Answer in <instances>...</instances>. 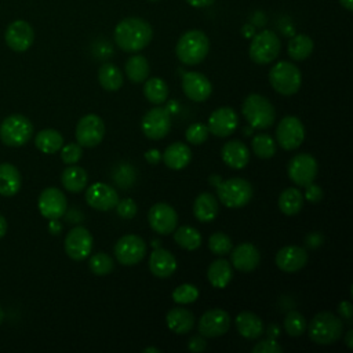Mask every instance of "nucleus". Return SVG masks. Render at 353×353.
<instances>
[{"label": "nucleus", "instance_id": "c9c22d12", "mask_svg": "<svg viewBox=\"0 0 353 353\" xmlns=\"http://www.w3.org/2000/svg\"><path fill=\"white\" fill-rule=\"evenodd\" d=\"M143 95L153 105H161L168 98V85L160 77H150L145 80Z\"/></svg>", "mask_w": 353, "mask_h": 353}, {"label": "nucleus", "instance_id": "6ab92c4d", "mask_svg": "<svg viewBox=\"0 0 353 353\" xmlns=\"http://www.w3.org/2000/svg\"><path fill=\"white\" fill-rule=\"evenodd\" d=\"M4 39L7 46L15 52L26 51L34 40V32L30 23L23 19H18L11 22L4 33Z\"/></svg>", "mask_w": 353, "mask_h": 353}, {"label": "nucleus", "instance_id": "1a4fd4ad", "mask_svg": "<svg viewBox=\"0 0 353 353\" xmlns=\"http://www.w3.org/2000/svg\"><path fill=\"white\" fill-rule=\"evenodd\" d=\"M305 139V127L295 116L283 117L276 128V141L284 150L298 149Z\"/></svg>", "mask_w": 353, "mask_h": 353}, {"label": "nucleus", "instance_id": "864d4df0", "mask_svg": "<svg viewBox=\"0 0 353 353\" xmlns=\"http://www.w3.org/2000/svg\"><path fill=\"white\" fill-rule=\"evenodd\" d=\"M145 159L150 164H157L161 160V154H160V152L157 149H149L145 153Z\"/></svg>", "mask_w": 353, "mask_h": 353}, {"label": "nucleus", "instance_id": "338daca9", "mask_svg": "<svg viewBox=\"0 0 353 353\" xmlns=\"http://www.w3.org/2000/svg\"><path fill=\"white\" fill-rule=\"evenodd\" d=\"M150 1H157V0H150Z\"/></svg>", "mask_w": 353, "mask_h": 353}, {"label": "nucleus", "instance_id": "2f4dec72", "mask_svg": "<svg viewBox=\"0 0 353 353\" xmlns=\"http://www.w3.org/2000/svg\"><path fill=\"white\" fill-rule=\"evenodd\" d=\"M207 277H208V281L212 287L225 288L233 277L232 265L229 263V261H226L223 258L216 259L208 266Z\"/></svg>", "mask_w": 353, "mask_h": 353}, {"label": "nucleus", "instance_id": "de8ad7c7", "mask_svg": "<svg viewBox=\"0 0 353 353\" xmlns=\"http://www.w3.org/2000/svg\"><path fill=\"white\" fill-rule=\"evenodd\" d=\"M116 211H117V215L123 219H131L137 215L138 212V207H137V203L132 200V199H123V200H119L117 204H116Z\"/></svg>", "mask_w": 353, "mask_h": 353}, {"label": "nucleus", "instance_id": "58836bf2", "mask_svg": "<svg viewBox=\"0 0 353 353\" xmlns=\"http://www.w3.org/2000/svg\"><path fill=\"white\" fill-rule=\"evenodd\" d=\"M313 51V40L306 34H296L288 43V55L294 61L306 59Z\"/></svg>", "mask_w": 353, "mask_h": 353}, {"label": "nucleus", "instance_id": "79ce46f5", "mask_svg": "<svg viewBox=\"0 0 353 353\" xmlns=\"http://www.w3.org/2000/svg\"><path fill=\"white\" fill-rule=\"evenodd\" d=\"M208 248L212 254L223 256L232 251L233 243H232V239L226 233L215 232L208 239Z\"/></svg>", "mask_w": 353, "mask_h": 353}, {"label": "nucleus", "instance_id": "69168bd1", "mask_svg": "<svg viewBox=\"0 0 353 353\" xmlns=\"http://www.w3.org/2000/svg\"><path fill=\"white\" fill-rule=\"evenodd\" d=\"M3 319H4V312H3V309H1V306H0V324H1Z\"/></svg>", "mask_w": 353, "mask_h": 353}, {"label": "nucleus", "instance_id": "a878e982", "mask_svg": "<svg viewBox=\"0 0 353 353\" xmlns=\"http://www.w3.org/2000/svg\"><path fill=\"white\" fill-rule=\"evenodd\" d=\"M161 159L168 168L182 170L190 163L192 150L183 142H174L165 148L164 153L161 154Z\"/></svg>", "mask_w": 353, "mask_h": 353}, {"label": "nucleus", "instance_id": "b1692460", "mask_svg": "<svg viewBox=\"0 0 353 353\" xmlns=\"http://www.w3.org/2000/svg\"><path fill=\"white\" fill-rule=\"evenodd\" d=\"M221 157L228 167L233 170H241L250 161V150L241 141L233 139L222 146Z\"/></svg>", "mask_w": 353, "mask_h": 353}, {"label": "nucleus", "instance_id": "20e7f679", "mask_svg": "<svg viewBox=\"0 0 353 353\" xmlns=\"http://www.w3.org/2000/svg\"><path fill=\"white\" fill-rule=\"evenodd\" d=\"M241 113L248 121L251 128L266 130L269 128L276 119V110L273 103L261 94H250L243 105Z\"/></svg>", "mask_w": 353, "mask_h": 353}, {"label": "nucleus", "instance_id": "3c124183", "mask_svg": "<svg viewBox=\"0 0 353 353\" xmlns=\"http://www.w3.org/2000/svg\"><path fill=\"white\" fill-rule=\"evenodd\" d=\"M188 347H189V350H192V352H204L205 349H207V342H205V339L203 338V335L201 336H199V335H196V336H192L190 338V341H189V343H188Z\"/></svg>", "mask_w": 353, "mask_h": 353}, {"label": "nucleus", "instance_id": "bf43d9fd", "mask_svg": "<svg viewBox=\"0 0 353 353\" xmlns=\"http://www.w3.org/2000/svg\"><path fill=\"white\" fill-rule=\"evenodd\" d=\"M342 7H345L347 11L353 10V0H339Z\"/></svg>", "mask_w": 353, "mask_h": 353}, {"label": "nucleus", "instance_id": "f3484780", "mask_svg": "<svg viewBox=\"0 0 353 353\" xmlns=\"http://www.w3.org/2000/svg\"><path fill=\"white\" fill-rule=\"evenodd\" d=\"M230 328V316L223 309H210L199 320V332L205 338H216Z\"/></svg>", "mask_w": 353, "mask_h": 353}, {"label": "nucleus", "instance_id": "5701e85b", "mask_svg": "<svg viewBox=\"0 0 353 353\" xmlns=\"http://www.w3.org/2000/svg\"><path fill=\"white\" fill-rule=\"evenodd\" d=\"M230 252L232 265L240 272H252L261 262V254L251 243H241L232 248Z\"/></svg>", "mask_w": 353, "mask_h": 353}, {"label": "nucleus", "instance_id": "9b49d317", "mask_svg": "<svg viewBox=\"0 0 353 353\" xmlns=\"http://www.w3.org/2000/svg\"><path fill=\"white\" fill-rule=\"evenodd\" d=\"M319 165L316 159L309 153H298L295 154L287 167V172L290 179L296 186H306L312 183L317 176Z\"/></svg>", "mask_w": 353, "mask_h": 353}, {"label": "nucleus", "instance_id": "e433bc0d", "mask_svg": "<svg viewBox=\"0 0 353 353\" xmlns=\"http://www.w3.org/2000/svg\"><path fill=\"white\" fill-rule=\"evenodd\" d=\"M125 74L130 81L132 83H142L148 79L150 68L149 62L143 55H132L125 62Z\"/></svg>", "mask_w": 353, "mask_h": 353}, {"label": "nucleus", "instance_id": "7ed1b4c3", "mask_svg": "<svg viewBox=\"0 0 353 353\" xmlns=\"http://www.w3.org/2000/svg\"><path fill=\"white\" fill-rule=\"evenodd\" d=\"M309 338L317 345H331L343 334V321L331 312L317 313L306 327Z\"/></svg>", "mask_w": 353, "mask_h": 353}, {"label": "nucleus", "instance_id": "a211bd4d", "mask_svg": "<svg viewBox=\"0 0 353 353\" xmlns=\"http://www.w3.org/2000/svg\"><path fill=\"white\" fill-rule=\"evenodd\" d=\"M239 125V116L233 108L222 106L215 109L208 117V131L219 138L229 137Z\"/></svg>", "mask_w": 353, "mask_h": 353}, {"label": "nucleus", "instance_id": "473e14b6", "mask_svg": "<svg viewBox=\"0 0 353 353\" xmlns=\"http://www.w3.org/2000/svg\"><path fill=\"white\" fill-rule=\"evenodd\" d=\"M34 145L40 152L46 154H52L61 150V148L63 146V137L59 131L54 128H46L37 132L34 138Z\"/></svg>", "mask_w": 353, "mask_h": 353}, {"label": "nucleus", "instance_id": "f03ea898", "mask_svg": "<svg viewBox=\"0 0 353 353\" xmlns=\"http://www.w3.org/2000/svg\"><path fill=\"white\" fill-rule=\"evenodd\" d=\"M210 51V40L207 34L201 30H188L185 32L175 47V54L178 59L185 65H197L204 61Z\"/></svg>", "mask_w": 353, "mask_h": 353}, {"label": "nucleus", "instance_id": "dca6fc26", "mask_svg": "<svg viewBox=\"0 0 353 353\" xmlns=\"http://www.w3.org/2000/svg\"><path fill=\"white\" fill-rule=\"evenodd\" d=\"M150 228L159 234H170L176 229L178 214L167 203H156L148 212Z\"/></svg>", "mask_w": 353, "mask_h": 353}, {"label": "nucleus", "instance_id": "c03bdc74", "mask_svg": "<svg viewBox=\"0 0 353 353\" xmlns=\"http://www.w3.org/2000/svg\"><path fill=\"white\" fill-rule=\"evenodd\" d=\"M199 298V290L193 284H181L172 291V301L179 305L192 303Z\"/></svg>", "mask_w": 353, "mask_h": 353}, {"label": "nucleus", "instance_id": "4be33fe9", "mask_svg": "<svg viewBox=\"0 0 353 353\" xmlns=\"http://www.w3.org/2000/svg\"><path fill=\"white\" fill-rule=\"evenodd\" d=\"M274 262L280 270L294 273L307 263V252L299 245H285L277 251Z\"/></svg>", "mask_w": 353, "mask_h": 353}, {"label": "nucleus", "instance_id": "603ef678", "mask_svg": "<svg viewBox=\"0 0 353 353\" xmlns=\"http://www.w3.org/2000/svg\"><path fill=\"white\" fill-rule=\"evenodd\" d=\"M338 312L341 314L342 319L347 320L349 323L352 321V314H353V306L349 301H342L339 305H338Z\"/></svg>", "mask_w": 353, "mask_h": 353}, {"label": "nucleus", "instance_id": "4c0bfd02", "mask_svg": "<svg viewBox=\"0 0 353 353\" xmlns=\"http://www.w3.org/2000/svg\"><path fill=\"white\" fill-rule=\"evenodd\" d=\"M175 243L188 251H194L201 245V234L193 226H179L174 230Z\"/></svg>", "mask_w": 353, "mask_h": 353}, {"label": "nucleus", "instance_id": "423d86ee", "mask_svg": "<svg viewBox=\"0 0 353 353\" xmlns=\"http://www.w3.org/2000/svg\"><path fill=\"white\" fill-rule=\"evenodd\" d=\"M252 185L243 178H230L216 186L218 200L228 208H240L252 199Z\"/></svg>", "mask_w": 353, "mask_h": 353}, {"label": "nucleus", "instance_id": "0e129e2a", "mask_svg": "<svg viewBox=\"0 0 353 353\" xmlns=\"http://www.w3.org/2000/svg\"><path fill=\"white\" fill-rule=\"evenodd\" d=\"M142 352H143V353H149V352H154V353H159V352H160V349L150 346V347H145Z\"/></svg>", "mask_w": 353, "mask_h": 353}, {"label": "nucleus", "instance_id": "cd10ccee", "mask_svg": "<svg viewBox=\"0 0 353 353\" xmlns=\"http://www.w3.org/2000/svg\"><path fill=\"white\" fill-rule=\"evenodd\" d=\"M234 323L239 334L247 339H256L263 334V323L261 317L252 312H240Z\"/></svg>", "mask_w": 353, "mask_h": 353}, {"label": "nucleus", "instance_id": "a18cd8bd", "mask_svg": "<svg viewBox=\"0 0 353 353\" xmlns=\"http://www.w3.org/2000/svg\"><path fill=\"white\" fill-rule=\"evenodd\" d=\"M208 127L203 123H193L188 127V130L185 131V138L188 141V143L192 145H201L207 141L208 138Z\"/></svg>", "mask_w": 353, "mask_h": 353}, {"label": "nucleus", "instance_id": "6e6552de", "mask_svg": "<svg viewBox=\"0 0 353 353\" xmlns=\"http://www.w3.org/2000/svg\"><path fill=\"white\" fill-rule=\"evenodd\" d=\"M33 135V125L23 114H11L0 124V138L7 146H22Z\"/></svg>", "mask_w": 353, "mask_h": 353}, {"label": "nucleus", "instance_id": "a19ab883", "mask_svg": "<svg viewBox=\"0 0 353 353\" xmlns=\"http://www.w3.org/2000/svg\"><path fill=\"white\" fill-rule=\"evenodd\" d=\"M307 327L306 319L298 310H290L284 317V330L290 336H301Z\"/></svg>", "mask_w": 353, "mask_h": 353}, {"label": "nucleus", "instance_id": "37998d69", "mask_svg": "<svg viewBox=\"0 0 353 353\" xmlns=\"http://www.w3.org/2000/svg\"><path fill=\"white\" fill-rule=\"evenodd\" d=\"M91 272L97 276H106L113 270V259L106 252H97L88 261Z\"/></svg>", "mask_w": 353, "mask_h": 353}, {"label": "nucleus", "instance_id": "2eb2a0df", "mask_svg": "<svg viewBox=\"0 0 353 353\" xmlns=\"http://www.w3.org/2000/svg\"><path fill=\"white\" fill-rule=\"evenodd\" d=\"M37 205H39L40 214L44 218L54 221V219H59L66 212L68 201L62 190H59L58 188L50 186L40 193Z\"/></svg>", "mask_w": 353, "mask_h": 353}, {"label": "nucleus", "instance_id": "39448f33", "mask_svg": "<svg viewBox=\"0 0 353 353\" xmlns=\"http://www.w3.org/2000/svg\"><path fill=\"white\" fill-rule=\"evenodd\" d=\"M269 83L281 95H294L301 88L302 74L292 62L280 61L269 70Z\"/></svg>", "mask_w": 353, "mask_h": 353}, {"label": "nucleus", "instance_id": "4d7b16f0", "mask_svg": "<svg viewBox=\"0 0 353 353\" xmlns=\"http://www.w3.org/2000/svg\"><path fill=\"white\" fill-rule=\"evenodd\" d=\"M345 343L349 349H353V330H349L345 335Z\"/></svg>", "mask_w": 353, "mask_h": 353}, {"label": "nucleus", "instance_id": "5fc2aeb1", "mask_svg": "<svg viewBox=\"0 0 353 353\" xmlns=\"http://www.w3.org/2000/svg\"><path fill=\"white\" fill-rule=\"evenodd\" d=\"M321 241H323V237L319 233H310L306 237V244L310 247H317L321 244Z\"/></svg>", "mask_w": 353, "mask_h": 353}, {"label": "nucleus", "instance_id": "0eeeda50", "mask_svg": "<svg viewBox=\"0 0 353 353\" xmlns=\"http://www.w3.org/2000/svg\"><path fill=\"white\" fill-rule=\"evenodd\" d=\"M281 50L279 36L269 29H265L255 34L250 44V58L258 65H266L273 62Z\"/></svg>", "mask_w": 353, "mask_h": 353}, {"label": "nucleus", "instance_id": "bb28decb", "mask_svg": "<svg viewBox=\"0 0 353 353\" xmlns=\"http://www.w3.org/2000/svg\"><path fill=\"white\" fill-rule=\"evenodd\" d=\"M219 204L218 199L208 192L200 193L193 203V214L200 222H211L218 216Z\"/></svg>", "mask_w": 353, "mask_h": 353}, {"label": "nucleus", "instance_id": "aec40b11", "mask_svg": "<svg viewBox=\"0 0 353 353\" xmlns=\"http://www.w3.org/2000/svg\"><path fill=\"white\" fill-rule=\"evenodd\" d=\"M87 204L98 211H109L116 207L119 201L117 192L108 183L95 182L85 190Z\"/></svg>", "mask_w": 353, "mask_h": 353}, {"label": "nucleus", "instance_id": "f8f14e48", "mask_svg": "<svg viewBox=\"0 0 353 353\" xmlns=\"http://www.w3.org/2000/svg\"><path fill=\"white\" fill-rule=\"evenodd\" d=\"M142 132L152 141L163 139L171 130V114L168 109L156 106L149 109L142 117Z\"/></svg>", "mask_w": 353, "mask_h": 353}, {"label": "nucleus", "instance_id": "412c9836", "mask_svg": "<svg viewBox=\"0 0 353 353\" xmlns=\"http://www.w3.org/2000/svg\"><path fill=\"white\" fill-rule=\"evenodd\" d=\"M182 90L189 99L203 102L211 95L212 85L203 73L186 72L182 77Z\"/></svg>", "mask_w": 353, "mask_h": 353}, {"label": "nucleus", "instance_id": "c756f323", "mask_svg": "<svg viewBox=\"0 0 353 353\" xmlns=\"http://www.w3.org/2000/svg\"><path fill=\"white\" fill-rule=\"evenodd\" d=\"M21 174L11 163L0 164V194L11 197L21 189Z\"/></svg>", "mask_w": 353, "mask_h": 353}, {"label": "nucleus", "instance_id": "393cba45", "mask_svg": "<svg viewBox=\"0 0 353 353\" xmlns=\"http://www.w3.org/2000/svg\"><path fill=\"white\" fill-rule=\"evenodd\" d=\"M149 269L156 277H170L176 270V259L170 251L157 247L149 256Z\"/></svg>", "mask_w": 353, "mask_h": 353}, {"label": "nucleus", "instance_id": "c85d7f7f", "mask_svg": "<svg viewBox=\"0 0 353 353\" xmlns=\"http://www.w3.org/2000/svg\"><path fill=\"white\" fill-rule=\"evenodd\" d=\"M165 323L172 332L186 334L194 325V316L190 310L181 306H175L167 312Z\"/></svg>", "mask_w": 353, "mask_h": 353}, {"label": "nucleus", "instance_id": "8fccbe9b", "mask_svg": "<svg viewBox=\"0 0 353 353\" xmlns=\"http://www.w3.org/2000/svg\"><path fill=\"white\" fill-rule=\"evenodd\" d=\"M305 199L310 203H319L323 199V190L319 185L316 183H309L305 186Z\"/></svg>", "mask_w": 353, "mask_h": 353}, {"label": "nucleus", "instance_id": "f704fd0d", "mask_svg": "<svg viewBox=\"0 0 353 353\" xmlns=\"http://www.w3.org/2000/svg\"><path fill=\"white\" fill-rule=\"evenodd\" d=\"M303 207V196L298 188H287L279 196V208L285 215H295Z\"/></svg>", "mask_w": 353, "mask_h": 353}, {"label": "nucleus", "instance_id": "ddd939ff", "mask_svg": "<svg viewBox=\"0 0 353 353\" xmlns=\"http://www.w3.org/2000/svg\"><path fill=\"white\" fill-rule=\"evenodd\" d=\"M146 254V244L142 237L137 234H125L114 244L116 259L124 266L139 263Z\"/></svg>", "mask_w": 353, "mask_h": 353}, {"label": "nucleus", "instance_id": "f257e3e1", "mask_svg": "<svg viewBox=\"0 0 353 353\" xmlns=\"http://www.w3.org/2000/svg\"><path fill=\"white\" fill-rule=\"evenodd\" d=\"M152 26L142 18L128 17L114 28V41L125 52H138L152 40Z\"/></svg>", "mask_w": 353, "mask_h": 353}, {"label": "nucleus", "instance_id": "09e8293b", "mask_svg": "<svg viewBox=\"0 0 353 353\" xmlns=\"http://www.w3.org/2000/svg\"><path fill=\"white\" fill-rule=\"evenodd\" d=\"M252 353H281L283 347L276 342L274 338H268L259 341L252 349Z\"/></svg>", "mask_w": 353, "mask_h": 353}, {"label": "nucleus", "instance_id": "7c9ffc66", "mask_svg": "<svg viewBox=\"0 0 353 353\" xmlns=\"http://www.w3.org/2000/svg\"><path fill=\"white\" fill-rule=\"evenodd\" d=\"M61 182L62 186L72 193H79L87 188L88 183V174L84 168L79 165L70 164L62 171L61 175Z\"/></svg>", "mask_w": 353, "mask_h": 353}, {"label": "nucleus", "instance_id": "72a5a7b5", "mask_svg": "<svg viewBox=\"0 0 353 353\" xmlns=\"http://www.w3.org/2000/svg\"><path fill=\"white\" fill-rule=\"evenodd\" d=\"M98 81L106 91H117L123 85L121 70L110 62L103 63L98 70Z\"/></svg>", "mask_w": 353, "mask_h": 353}, {"label": "nucleus", "instance_id": "13d9d810", "mask_svg": "<svg viewBox=\"0 0 353 353\" xmlns=\"http://www.w3.org/2000/svg\"><path fill=\"white\" fill-rule=\"evenodd\" d=\"M6 232H7V221L3 215H0V239L6 234Z\"/></svg>", "mask_w": 353, "mask_h": 353}, {"label": "nucleus", "instance_id": "6e6d98bb", "mask_svg": "<svg viewBox=\"0 0 353 353\" xmlns=\"http://www.w3.org/2000/svg\"><path fill=\"white\" fill-rule=\"evenodd\" d=\"M188 4H190L192 7L196 8H203V7H208L211 6L215 0H185Z\"/></svg>", "mask_w": 353, "mask_h": 353}, {"label": "nucleus", "instance_id": "49530a36", "mask_svg": "<svg viewBox=\"0 0 353 353\" xmlns=\"http://www.w3.org/2000/svg\"><path fill=\"white\" fill-rule=\"evenodd\" d=\"M83 156V149L79 143H68L61 148V159L65 164H76Z\"/></svg>", "mask_w": 353, "mask_h": 353}, {"label": "nucleus", "instance_id": "9d476101", "mask_svg": "<svg viewBox=\"0 0 353 353\" xmlns=\"http://www.w3.org/2000/svg\"><path fill=\"white\" fill-rule=\"evenodd\" d=\"M74 135L81 148H95L103 139L105 124L98 114H85L79 120Z\"/></svg>", "mask_w": 353, "mask_h": 353}, {"label": "nucleus", "instance_id": "ea45409f", "mask_svg": "<svg viewBox=\"0 0 353 353\" xmlns=\"http://www.w3.org/2000/svg\"><path fill=\"white\" fill-rule=\"evenodd\" d=\"M252 152L259 159H270L276 154V141L265 132L256 134L251 141Z\"/></svg>", "mask_w": 353, "mask_h": 353}, {"label": "nucleus", "instance_id": "e2e57ef3", "mask_svg": "<svg viewBox=\"0 0 353 353\" xmlns=\"http://www.w3.org/2000/svg\"><path fill=\"white\" fill-rule=\"evenodd\" d=\"M274 334H276V336L279 335V328H277V325H276V327H274V325H272V327H270V332H269L270 338H273V336H274Z\"/></svg>", "mask_w": 353, "mask_h": 353}, {"label": "nucleus", "instance_id": "4468645a", "mask_svg": "<svg viewBox=\"0 0 353 353\" xmlns=\"http://www.w3.org/2000/svg\"><path fill=\"white\" fill-rule=\"evenodd\" d=\"M65 251L73 261L85 259L92 250V234L84 226H76L65 237Z\"/></svg>", "mask_w": 353, "mask_h": 353}, {"label": "nucleus", "instance_id": "052dcab7", "mask_svg": "<svg viewBox=\"0 0 353 353\" xmlns=\"http://www.w3.org/2000/svg\"><path fill=\"white\" fill-rule=\"evenodd\" d=\"M208 181H210V183H211V185H214L215 188H216V186H218V185L222 182V181H221V178H219L218 175H211Z\"/></svg>", "mask_w": 353, "mask_h": 353}, {"label": "nucleus", "instance_id": "680f3d73", "mask_svg": "<svg viewBox=\"0 0 353 353\" xmlns=\"http://www.w3.org/2000/svg\"><path fill=\"white\" fill-rule=\"evenodd\" d=\"M50 228H51V230H54V233H58V230L61 229V226L57 223V219L51 221V223H50Z\"/></svg>", "mask_w": 353, "mask_h": 353}]
</instances>
